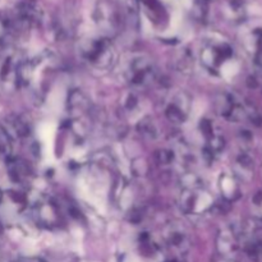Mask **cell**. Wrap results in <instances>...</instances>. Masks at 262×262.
<instances>
[{
	"mask_svg": "<svg viewBox=\"0 0 262 262\" xmlns=\"http://www.w3.org/2000/svg\"><path fill=\"white\" fill-rule=\"evenodd\" d=\"M141 10L155 27L164 28L170 23L173 0H140Z\"/></svg>",
	"mask_w": 262,
	"mask_h": 262,
	"instance_id": "obj_8",
	"label": "cell"
},
{
	"mask_svg": "<svg viewBox=\"0 0 262 262\" xmlns=\"http://www.w3.org/2000/svg\"><path fill=\"white\" fill-rule=\"evenodd\" d=\"M219 188L227 201H235L241 194L239 179L234 173H223L219 178Z\"/></svg>",
	"mask_w": 262,
	"mask_h": 262,
	"instance_id": "obj_11",
	"label": "cell"
},
{
	"mask_svg": "<svg viewBox=\"0 0 262 262\" xmlns=\"http://www.w3.org/2000/svg\"><path fill=\"white\" fill-rule=\"evenodd\" d=\"M191 112V99L186 92L177 91L169 96L165 105V115L170 122L184 123Z\"/></svg>",
	"mask_w": 262,
	"mask_h": 262,
	"instance_id": "obj_9",
	"label": "cell"
},
{
	"mask_svg": "<svg viewBox=\"0 0 262 262\" xmlns=\"http://www.w3.org/2000/svg\"><path fill=\"white\" fill-rule=\"evenodd\" d=\"M225 15L234 22H241L246 15L245 5L238 0H230L225 5Z\"/></svg>",
	"mask_w": 262,
	"mask_h": 262,
	"instance_id": "obj_12",
	"label": "cell"
},
{
	"mask_svg": "<svg viewBox=\"0 0 262 262\" xmlns=\"http://www.w3.org/2000/svg\"><path fill=\"white\" fill-rule=\"evenodd\" d=\"M197 59L202 71L210 77L229 81L241 71V59L229 40L217 33H210L201 38Z\"/></svg>",
	"mask_w": 262,
	"mask_h": 262,
	"instance_id": "obj_1",
	"label": "cell"
},
{
	"mask_svg": "<svg viewBox=\"0 0 262 262\" xmlns=\"http://www.w3.org/2000/svg\"><path fill=\"white\" fill-rule=\"evenodd\" d=\"M92 20L97 33L112 40L124 28L127 12L119 0H97L92 12Z\"/></svg>",
	"mask_w": 262,
	"mask_h": 262,
	"instance_id": "obj_4",
	"label": "cell"
},
{
	"mask_svg": "<svg viewBox=\"0 0 262 262\" xmlns=\"http://www.w3.org/2000/svg\"><path fill=\"white\" fill-rule=\"evenodd\" d=\"M215 107L219 115L229 122L241 123L243 120H253L256 113L250 104L245 102L238 95L232 92H223L216 97Z\"/></svg>",
	"mask_w": 262,
	"mask_h": 262,
	"instance_id": "obj_6",
	"label": "cell"
},
{
	"mask_svg": "<svg viewBox=\"0 0 262 262\" xmlns=\"http://www.w3.org/2000/svg\"><path fill=\"white\" fill-rule=\"evenodd\" d=\"M120 71L123 79L136 90L152 83L156 76L152 59L143 53H133L125 56Z\"/></svg>",
	"mask_w": 262,
	"mask_h": 262,
	"instance_id": "obj_5",
	"label": "cell"
},
{
	"mask_svg": "<svg viewBox=\"0 0 262 262\" xmlns=\"http://www.w3.org/2000/svg\"><path fill=\"white\" fill-rule=\"evenodd\" d=\"M12 152V140L7 129L0 127V163L5 161L7 163L10 159Z\"/></svg>",
	"mask_w": 262,
	"mask_h": 262,
	"instance_id": "obj_13",
	"label": "cell"
},
{
	"mask_svg": "<svg viewBox=\"0 0 262 262\" xmlns=\"http://www.w3.org/2000/svg\"><path fill=\"white\" fill-rule=\"evenodd\" d=\"M78 51L83 61L96 71H110L117 64L118 55L110 38L95 33L81 38Z\"/></svg>",
	"mask_w": 262,
	"mask_h": 262,
	"instance_id": "obj_3",
	"label": "cell"
},
{
	"mask_svg": "<svg viewBox=\"0 0 262 262\" xmlns=\"http://www.w3.org/2000/svg\"><path fill=\"white\" fill-rule=\"evenodd\" d=\"M222 262H234V261L230 260V258H225V260H223Z\"/></svg>",
	"mask_w": 262,
	"mask_h": 262,
	"instance_id": "obj_16",
	"label": "cell"
},
{
	"mask_svg": "<svg viewBox=\"0 0 262 262\" xmlns=\"http://www.w3.org/2000/svg\"><path fill=\"white\" fill-rule=\"evenodd\" d=\"M241 43L256 68L262 71V19L243 26L241 31Z\"/></svg>",
	"mask_w": 262,
	"mask_h": 262,
	"instance_id": "obj_7",
	"label": "cell"
},
{
	"mask_svg": "<svg viewBox=\"0 0 262 262\" xmlns=\"http://www.w3.org/2000/svg\"><path fill=\"white\" fill-rule=\"evenodd\" d=\"M18 262H43V261L37 260V258H25V260H20Z\"/></svg>",
	"mask_w": 262,
	"mask_h": 262,
	"instance_id": "obj_15",
	"label": "cell"
},
{
	"mask_svg": "<svg viewBox=\"0 0 262 262\" xmlns=\"http://www.w3.org/2000/svg\"><path fill=\"white\" fill-rule=\"evenodd\" d=\"M261 260H262V257H261Z\"/></svg>",
	"mask_w": 262,
	"mask_h": 262,
	"instance_id": "obj_18",
	"label": "cell"
},
{
	"mask_svg": "<svg viewBox=\"0 0 262 262\" xmlns=\"http://www.w3.org/2000/svg\"><path fill=\"white\" fill-rule=\"evenodd\" d=\"M33 215L36 220L45 227H53L59 222V209L51 200L40 199L33 204Z\"/></svg>",
	"mask_w": 262,
	"mask_h": 262,
	"instance_id": "obj_10",
	"label": "cell"
},
{
	"mask_svg": "<svg viewBox=\"0 0 262 262\" xmlns=\"http://www.w3.org/2000/svg\"><path fill=\"white\" fill-rule=\"evenodd\" d=\"M179 205L188 215L207 214L214 207V197L205 187L204 181L194 171H188L182 178Z\"/></svg>",
	"mask_w": 262,
	"mask_h": 262,
	"instance_id": "obj_2",
	"label": "cell"
},
{
	"mask_svg": "<svg viewBox=\"0 0 262 262\" xmlns=\"http://www.w3.org/2000/svg\"><path fill=\"white\" fill-rule=\"evenodd\" d=\"M251 211L252 216L257 224L262 225V191L256 192L255 196L252 197L251 201Z\"/></svg>",
	"mask_w": 262,
	"mask_h": 262,
	"instance_id": "obj_14",
	"label": "cell"
},
{
	"mask_svg": "<svg viewBox=\"0 0 262 262\" xmlns=\"http://www.w3.org/2000/svg\"><path fill=\"white\" fill-rule=\"evenodd\" d=\"M0 255H2V251H0Z\"/></svg>",
	"mask_w": 262,
	"mask_h": 262,
	"instance_id": "obj_17",
	"label": "cell"
}]
</instances>
